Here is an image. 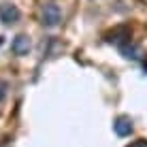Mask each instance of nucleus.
I'll use <instances>...</instances> for the list:
<instances>
[{
    "label": "nucleus",
    "mask_w": 147,
    "mask_h": 147,
    "mask_svg": "<svg viewBox=\"0 0 147 147\" xmlns=\"http://www.w3.org/2000/svg\"><path fill=\"white\" fill-rule=\"evenodd\" d=\"M60 19H62V11H60V7L55 2H47L43 7V11H40V22H43V26L55 28L60 24Z\"/></svg>",
    "instance_id": "obj_1"
},
{
    "label": "nucleus",
    "mask_w": 147,
    "mask_h": 147,
    "mask_svg": "<svg viewBox=\"0 0 147 147\" xmlns=\"http://www.w3.org/2000/svg\"><path fill=\"white\" fill-rule=\"evenodd\" d=\"M17 19H19V9L15 7V4H9V2L0 4V22H2V24L13 26Z\"/></svg>",
    "instance_id": "obj_2"
},
{
    "label": "nucleus",
    "mask_w": 147,
    "mask_h": 147,
    "mask_svg": "<svg viewBox=\"0 0 147 147\" xmlns=\"http://www.w3.org/2000/svg\"><path fill=\"white\" fill-rule=\"evenodd\" d=\"M30 38L26 36V34H19V36H15V40H13V45H11V49H13V53L15 55H26L28 51H30Z\"/></svg>",
    "instance_id": "obj_3"
},
{
    "label": "nucleus",
    "mask_w": 147,
    "mask_h": 147,
    "mask_svg": "<svg viewBox=\"0 0 147 147\" xmlns=\"http://www.w3.org/2000/svg\"><path fill=\"white\" fill-rule=\"evenodd\" d=\"M113 130H115V134H119V136H128L132 132V119L130 117H117L115 124H113Z\"/></svg>",
    "instance_id": "obj_4"
},
{
    "label": "nucleus",
    "mask_w": 147,
    "mask_h": 147,
    "mask_svg": "<svg viewBox=\"0 0 147 147\" xmlns=\"http://www.w3.org/2000/svg\"><path fill=\"white\" fill-rule=\"evenodd\" d=\"M128 147H147V141L145 139H139V141H132Z\"/></svg>",
    "instance_id": "obj_5"
},
{
    "label": "nucleus",
    "mask_w": 147,
    "mask_h": 147,
    "mask_svg": "<svg viewBox=\"0 0 147 147\" xmlns=\"http://www.w3.org/2000/svg\"><path fill=\"white\" fill-rule=\"evenodd\" d=\"M4 98V85H0V100Z\"/></svg>",
    "instance_id": "obj_6"
}]
</instances>
